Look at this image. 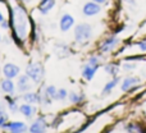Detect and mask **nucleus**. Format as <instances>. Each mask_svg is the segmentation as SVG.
<instances>
[{
    "mask_svg": "<svg viewBox=\"0 0 146 133\" xmlns=\"http://www.w3.org/2000/svg\"><path fill=\"white\" fill-rule=\"evenodd\" d=\"M26 74L31 78L35 85L42 82L44 75H45V68L40 63V62H31L27 67H26Z\"/></svg>",
    "mask_w": 146,
    "mask_h": 133,
    "instance_id": "nucleus-2",
    "label": "nucleus"
},
{
    "mask_svg": "<svg viewBox=\"0 0 146 133\" xmlns=\"http://www.w3.org/2000/svg\"><path fill=\"white\" fill-rule=\"evenodd\" d=\"M4 131H9L10 133H25L28 132V126L19 120H9L5 124Z\"/></svg>",
    "mask_w": 146,
    "mask_h": 133,
    "instance_id": "nucleus-5",
    "label": "nucleus"
},
{
    "mask_svg": "<svg viewBox=\"0 0 146 133\" xmlns=\"http://www.w3.org/2000/svg\"><path fill=\"white\" fill-rule=\"evenodd\" d=\"M101 10V7L100 4L95 1H88L83 5L82 8V13L86 15V17H92V15H96L98 13H100Z\"/></svg>",
    "mask_w": 146,
    "mask_h": 133,
    "instance_id": "nucleus-11",
    "label": "nucleus"
},
{
    "mask_svg": "<svg viewBox=\"0 0 146 133\" xmlns=\"http://www.w3.org/2000/svg\"><path fill=\"white\" fill-rule=\"evenodd\" d=\"M104 69H105V72L108 73V74H111V75H115L117 72H118V67H117L115 64H106V66L104 67Z\"/></svg>",
    "mask_w": 146,
    "mask_h": 133,
    "instance_id": "nucleus-25",
    "label": "nucleus"
},
{
    "mask_svg": "<svg viewBox=\"0 0 146 133\" xmlns=\"http://www.w3.org/2000/svg\"><path fill=\"white\" fill-rule=\"evenodd\" d=\"M0 27H1L3 30H9V28H10V23H9V19H7V18H5V19L1 23H0Z\"/></svg>",
    "mask_w": 146,
    "mask_h": 133,
    "instance_id": "nucleus-27",
    "label": "nucleus"
},
{
    "mask_svg": "<svg viewBox=\"0 0 146 133\" xmlns=\"http://www.w3.org/2000/svg\"><path fill=\"white\" fill-rule=\"evenodd\" d=\"M74 26V18L71 14L66 13V14L62 15L60 21H59V28H60L62 32H67Z\"/></svg>",
    "mask_w": 146,
    "mask_h": 133,
    "instance_id": "nucleus-13",
    "label": "nucleus"
},
{
    "mask_svg": "<svg viewBox=\"0 0 146 133\" xmlns=\"http://www.w3.org/2000/svg\"><path fill=\"white\" fill-rule=\"evenodd\" d=\"M18 111H19V113L22 114L25 118L33 119V116H35L36 113H37V108H36L33 104L23 103L22 105H19V108H18Z\"/></svg>",
    "mask_w": 146,
    "mask_h": 133,
    "instance_id": "nucleus-9",
    "label": "nucleus"
},
{
    "mask_svg": "<svg viewBox=\"0 0 146 133\" xmlns=\"http://www.w3.org/2000/svg\"><path fill=\"white\" fill-rule=\"evenodd\" d=\"M139 82H140V79L137 77H127V78H124V81L122 82V91L126 92V91H128L132 86L137 85Z\"/></svg>",
    "mask_w": 146,
    "mask_h": 133,
    "instance_id": "nucleus-18",
    "label": "nucleus"
},
{
    "mask_svg": "<svg viewBox=\"0 0 146 133\" xmlns=\"http://www.w3.org/2000/svg\"><path fill=\"white\" fill-rule=\"evenodd\" d=\"M99 69V66H91V64H86L82 68V77L86 81H91L95 75L96 70Z\"/></svg>",
    "mask_w": 146,
    "mask_h": 133,
    "instance_id": "nucleus-15",
    "label": "nucleus"
},
{
    "mask_svg": "<svg viewBox=\"0 0 146 133\" xmlns=\"http://www.w3.org/2000/svg\"><path fill=\"white\" fill-rule=\"evenodd\" d=\"M92 1L98 3V4H104V3H105V1H106V0H92Z\"/></svg>",
    "mask_w": 146,
    "mask_h": 133,
    "instance_id": "nucleus-30",
    "label": "nucleus"
},
{
    "mask_svg": "<svg viewBox=\"0 0 146 133\" xmlns=\"http://www.w3.org/2000/svg\"><path fill=\"white\" fill-rule=\"evenodd\" d=\"M0 90L5 93V95H14L17 91V85L13 82V79L10 78H4L0 82Z\"/></svg>",
    "mask_w": 146,
    "mask_h": 133,
    "instance_id": "nucleus-12",
    "label": "nucleus"
},
{
    "mask_svg": "<svg viewBox=\"0 0 146 133\" xmlns=\"http://www.w3.org/2000/svg\"><path fill=\"white\" fill-rule=\"evenodd\" d=\"M118 42H119L118 37H115V36H109L108 38H105V40L100 44V51L101 53H109V51H111L118 45Z\"/></svg>",
    "mask_w": 146,
    "mask_h": 133,
    "instance_id": "nucleus-10",
    "label": "nucleus"
},
{
    "mask_svg": "<svg viewBox=\"0 0 146 133\" xmlns=\"http://www.w3.org/2000/svg\"><path fill=\"white\" fill-rule=\"evenodd\" d=\"M21 3H23V4H30L31 1H32V0H19Z\"/></svg>",
    "mask_w": 146,
    "mask_h": 133,
    "instance_id": "nucleus-31",
    "label": "nucleus"
},
{
    "mask_svg": "<svg viewBox=\"0 0 146 133\" xmlns=\"http://www.w3.org/2000/svg\"><path fill=\"white\" fill-rule=\"evenodd\" d=\"M55 1L56 0H40L37 5V10L40 12V14L48 15L50 10H53L55 7Z\"/></svg>",
    "mask_w": 146,
    "mask_h": 133,
    "instance_id": "nucleus-14",
    "label": "nucleus"
},
{
    "mask_svg": "<svg viewBox=\"0 0 146 133\" xmlns=\"http://www.w3.org/2000/svg\"><path fill=\"white\" fill-rule=\"evenodd\" d=\"M55 51L59 58H67L69 55V48L67 45H64V44H58L55 46Z\"/></svg>",
    "mask_w": 146,
    "mask_h": 133,
    "instance_id": "nucleus-19",
    "label": "nucleus"
},
{
    "mask_svg": "<svg viewBox=\"0 0 146 133\" xmlns=\"http://www.w3.org/2000/svg\"><path fill=\"white\" fill-rule=\"evenodd\" d=\"M5 108H7V106H5L4 104H3L1 101H0V110H3V109H5Z\"/></svg>",
    "mask_w": 146,
    "mask_h": 133,
    "instance_id": "nucleus-33",
    "label": "nucleus"
},
{
    "mask_svg": "<svg viewBox=\"0 0 146 133\" xmlns=\"http://www.w3.org/2000/svg\"><path fill=\"white\" fill-rule=\"evenodd\" d=\"M4 19H5V17H4V15H3L1 10H0V23H1V22H3V21H4Z\"/></svg>",
    "mask_w": 146,
    "mask_h": 133,
    "instance_id": "nucleus-32",
    "label": "nucleus"
},
{
    "mask_svg": "<svg viewBox=\"0 0 146 133\" xmlns=\"http://www.w3.org/2000/svg\"><path fill=\"white\" fill-rule=\"evenodd\" d=\"M139 45H140V49H141L142 51H146V41H142V42H140Z\"/></svg>",
    "mask_w": 146,
    "mask_h": 133,
    "instance_id": "nucleus-29",
    "label": "nucleus"
},
{
    "mask_svg": "<svg viewBox=\"0 0 146 133\" xmlns=\"http://www.w3.org/2000/svg\"><path fill=\"white\" fill-rule=\"evenodd\" d=\"M99 63H100V58L96 55H92L88 58V62L87 64H91V66H99Z\"/></svg>",
    "mask_w": 146,
    "mask_h": 133,
    "instance_id": "nucleus-26",
    "label": "nucleus"
},
{
    "mask_svg": "<svg viewBox=\"0 0 146 133\" xmlns=\"http://www.w3.org/2000/svg\"><path fill=\"white\" fill-rule=\"evenodd\" d=\"M119 82V78L118 77H114L113 79L110 81V82H108L105 85V87L103 88V95H106V93H109V92H111V90H113L114 87L117 86V83Z\"/></svg>",
    "mask_w": 146,
    "mask_h": 133,
    "instance_id": "nucleus-21",
    "label": "nucleus"
},
{
    "mask_svg": "<svg viewBox=\"0 0 146 133\" xmlns=\"http://www.w3.org/2000/svg\"><path fill=\"white\" fill-rule=\"evenodd\" d=\"M4 101L7 104V109L10 113H17L18 111V97H13V95H7L4 97Z\"/></svg>",
    "mask_w": 146,
    "mask_h": 133,
    "instance_id": "nucleus-16",
    "label": "nucleus"
},
{
    "mask_svg": "<svg viewBox=\"0 0 146 133\" xmlns=\"http://www.w3.org/2000/svg\"><path fill=\"white\" fill-rule=\"evenodd\" d=\"M9 23L12 30V38L14 42L19 46H23V44L28 40V36L31 33L30 22L31 18L28 15L27 9L25 8L23 3L19 0H15L14 4H12L9 8Z\"/></svg>",
    "mask_w": 146,
    "mask_h": 133,
    "instance_id": "nucleus-1",
    "label": "nucleus"
},
{
    "mask_svg": "<svg viewBox=\"0 0 146 133\" xmlns=\"http://www.w3.org/2000/svg\"><path fill=\"white\" fill-rule=\"evenodd\" d=\"M21 73V68L14 63H5L3 67V75L5 78H10V79H14L19 75Z\"/></svg>",
    "mask_w": 146,
    "mask_h": 133,
    "instance_id": "nucleus-7",
    "label": "nucleus"
},
{
    "mask_svg": "<svg viewBox=\"0 0 146 133\" xmlns=\"http://www.w3.org/2000/svg\"><path fill=\"white\" fill-rule=\"evenodd\" d=\"M92 37V27L88 23H80L74 27V40L77 44L83 45Z\"/></svg>",
    "mask_w": 146,
    "mask_h": 133,
    "instance_id": "nucleus-3",
    "label": "nucleus"
},
{
    "mask_svg": "<svg viewBox=\"0 0 146 133\" xmlns=\"http://www.w3.org/2000/svg\"><path fill=\"white\" fill-rule=\"evenodd\" d=\"M56 91H58V88H56L54 85H48L41 90V92L48 95V96H50V97L54 100V99H55V95H56Z\"/></svg>",
    "mask_w": 146,
    "mask_h": 133,
    "instance_id": "nucleus-20",
    "label": "nucleus"
},
{
    "mask_svg": "<svg viewBox=\"0 0 146 133\" xmlns=\"http://www.w3.org/2000/svg\"><path fill=\"white\" fill-rule=\"evenodd\" d=\"M123 68H124V69H133V68H135V64L124 63V64H123Z\"/></svg>",
    "mask_w": 146,
    "mask_h": 133,
    "instance_id": "nucleus-28",
    "label": "nucleus"
},
{
    "mask_svg": "<svg viewBox=\"0 0 146 133\" xmlns=\"http://www.w3.org/2000/svg\"><path fill=\"white\" fill-rule=\"evenodd\" d=\"M68 91L66 90V88H58V91H56V95H55V99L54 100L56 101H63L66 100L67 97H68Z\"/></svg>",
    "mask_w": 146,
    "mask_h": 133,
    "instance_id": "nucleus-22",
    "label": "nucleus"
},
{
    "mask_svg": "<svg viewBox=\"0 0 146 133\" xmlns=\"http://www.w3.org/2000/svg\"><path fill=\"white\" fill-rule=\"evenodd\" d=\"M0 42H1V33H0Z\"/></svg>",
    "mask_w": 146,
    "mask_h": 133,
    "instance_id": "nucleus-34",
    "label": "nucleus"
},
{
    "mask_svg": "<svg viewBox=\"0 0 146 133\" xmlns=\"http://www.w3.org/2000/svg\"><path fill=\"white\" fill-rule=\"evenodd\" d=\"M9 122V116H8V113L5 109L0 110V129H4L5 124Z\"/></svg>",
    "mask_w": 146,
    "mask_h": 133,
    "instance_id": "nucleus-23",
    "label": "nucleus"
},
{
    "mask_svg": "<svg viewBox=\"0 0 146 133\" xmlns=\"http://www.w3.org/2000/svg\"><path fill=\"white\" fill-rule=\"evenodd\" d=\"M68 100L73 105H78V104H81L85 100V95L83 93H78L76 91H72V92L68 93Z\"/></svg>",
    "mask_w": 146,
    "mask_h": 133,
    "instance_id": "nucleus-17",
    "label": "nucleus"
},
{
    "mask_svg": "<svg viewBox=\"0 0 146 133\" xmlns=\"http://www.w3.org/2000/svg\"><path fill=\"white\" fill-rule=\"evenodd\" d=\"M21 100L23 103L27 104H33V105H41V92H33V91H28V92L22 93L21 96Z\"/></svg>",
    "mask_w": 146,
    "mask_h": 133,
    "instance_id": "nucleus-8",
    "label": "nucleus"
},
{
    "mask_svg": "<svg viewBox=\"0 0 146 133\" xmlns=\"http://www.w3.org/2000/svg\"><path fill=\"white\" fill-rule=\"evenodd\" d=\"M124 129H126L127 132H129V133H135V132H142L141 127H140L139 124H135V123H129V124H127V126L124 127Z\"/></svg>",
    "mask_w": 146,
    "mask_h": 133,
    "instance_id": "nucleus-24",
    "label": "nucleus"
},
{
    "mask_svg": "<svg viewBox=\"0 0 146 133\" xmlns=\"http://www.w3.org/2000/svg\"><path fill=\"white\" fill-rule=\"evenodd\" d=\"M32 88V81L31 78L28 77L27 74H22L18 77V81H17V91L19 93H25V92H28L31 91Z\"/></svg>",
    "mask_w": 146,
    "mask_h": 133,
    "instance_id": "nucleus-6",
    "label": "nucleus"
},
{
    "mask_svg": "<svg viewBox=\"0 0 146 133\" xmlns=\"http://www.w3.org/2000/svg\"><path fill=\"white\" fill-rule=\"evenodd\" d=\"M48 119L44 115H40L31 123V126L28 127V132L30 133H45L48 131Z\"/></svg>",
    "mask_w": 146,
    "mask_h": 133,
    "instance_id": "nucleus-4",
    "label": "nucleus"
}]
</instances>
